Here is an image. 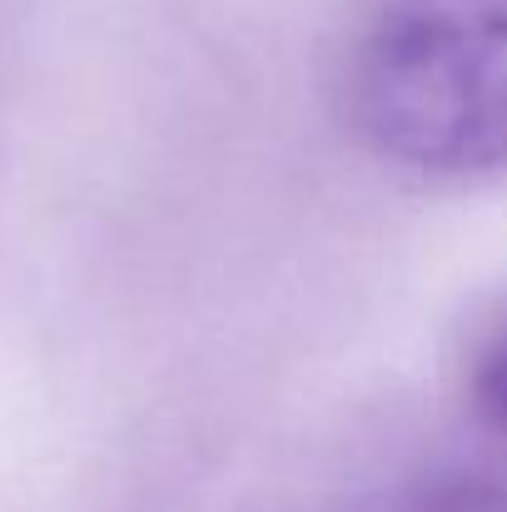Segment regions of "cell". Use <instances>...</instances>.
Returning <instances> with one entry per match:
<instances>
[{"instance_id": "7a4b0ae2", "label": "cell", "mask_w": 507, "mask_h": 512, "mask_svg": "<svg viewBox=\"0 0 507 512\" xmlns=\"http://www.w3.org/2000/svg\"><path fill=\"white\" fill-rule=\"evenodd\" d=\"M468 398H473L483 423H493L498 433H507V309L503 319L488 329V339L478 343V353H473Z\"/></svg>"}, {"instance_id": "6da1fadb", "label": "cell", "mask_w": 507, "mask_h": 512, "mask_svg": "<svg viewBox=\"0 0 507 512\" xmlns=\"http://www.w3.org/2000/svg\"><path fill=\"white\" fill-rule=\"evenodd\" d=\"M329 95L348 140L418 184L507 174V0H338Z\"/></svg>"}]
</instances>
